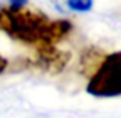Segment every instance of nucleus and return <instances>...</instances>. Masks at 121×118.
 I'll use <instances>...</instances> for the list:
<instances>
[{
    "mask_svg": "<svg viewBox=\"0 0 121 118\" xmlns=\"http://www.w3.org/2000/svg\"><path fill=\"white\" fill-rule=\"evenodd\" d=\"M6 68H8V60L3 55H0V74H3L6 71Z\"/></svg>",
    "mask_w": 121,
    "mask_h": 118,
    "instance_id": "obj_5",
    "label": "nucleus"
},
{
    "mask_svg": "<svg viewBox=\"0 0 121 118\" xmlns=\"http://www.w3.org/2000/svg\"><path fill=\"white\" fill-rule=\"evenodd\" d=\"M66 5L74 12H89L94 6V0H66Z\"/></svg>",
    "mask_w": 121,
    "mask_h": 118,
    "instance_id": "obj_3",
    "label": "nucleus"
},
{
    "mask_svg": "<svg viewBox=\"0 0 121 118\" xmlns=\"http://www.w3.org/2000/svg\"><path fill=\"white\" fill-rule=\"evenodd\" d=\"M66 20H51L40 11L3 6L0 9V29L11 39L32 46H51L65 39L71 31Z\"/></svg>",
    "mask_w": 121,
    "mask_h": 118,
    "instance_id": "obj_1",
    "label": "nucleus"
},
{
    "mask_svg": "<svg viewBox=\"0 0 121 118\" xmlns=\"http://www.w3.org/2000/svg\"><path fill=\"white\" fill-rule=\"evenodd\" d=\"M28 5V0H8V6L11 8H23Z\"/></svg>",
    "mask_w": 121,
    "mask_h": 118,
    "instance_id": "obj_4",
    "label": "nucleus"
},
{
    "mask_svg": "<svg viewBox=\"0 0 121 118\" xmlns=\"http://www.w3.org/2000/svg\"><path fill=\"white\" fill-rule=\"evenodd\" d=\"M86 92L97 98L121 95V51L101 60L86 84Z\"/></svg>",
    "mask_w": 121,
    "mask_h": 118,
    "instance_id": "obj_2",
    "label": "nucleus"
}]
</instances>
